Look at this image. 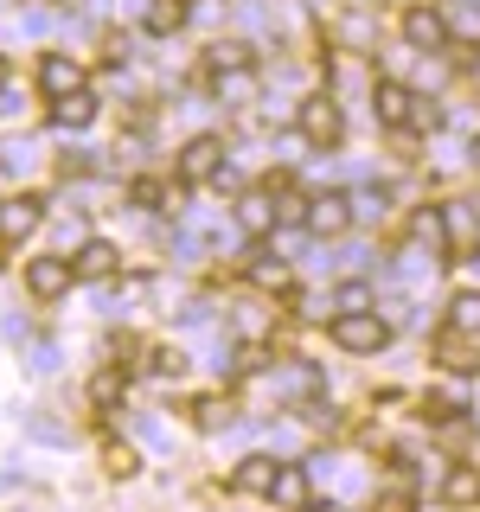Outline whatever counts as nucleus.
Returning <instances> with one entry per match:
<instances>
[{
  "label": "nucleus",
  "instance_id": "obj_1",
  "mask_svg": "<svg viewBox=\"0 0 480 512\" xmlns=\"http://www.w3.org/2000/svg\"><path fill=\"white\" fill-rule=\"evenodd\" d=\"M391 340V320L378 308H359V314H333V346L340 352H378Z\"/></svg>",
  "mask_w": 480,
  "mask_h": 512
},
{
  "label": "nucleus",
  "instance_id": "obj_2",
  "mask_svg": "<svg viewBox=\"0 0 480 512\" xmlns=\"http://www.w3.org/2000/svg\"><path fill=\"white\" fill-rule=\"evenodd\" d=\"M295 122H301V141H308V148H340V135H346V116H340V103H333L327 90L308 96Z\"/></svg>",
  "mask_w": 480,
  "mask_h": 512
},
{
  "label": "nucleus",
  "instance_id": "obj_3",
  "mask_svg": "<svg viewBox=\"0 0 480 512\" xmlns=\"http://www.w3.org/2000/svg\"><path fill=\"white\" fill-rule=\"evenodd\" d=\"M218 173H224V141L218 135H192L180 148V180L186 186H212Z\"/></svg>",
  "mask_w": 480,
  "mask_h": 512
},
{
  "label": "nucleus",
  "instance_id": "obj_4",
  "mask_svg": "<svg viewBox=\"0 0 480 512\" xmlns=\"http://www.w3.org/2000/svg\"><path fill=\"white\" fill-rule=\"evenodd\" d=\"M71 282H77V263H71V256H32V263H26V288L39 301H58Z\"/></svg>",
  "mask_w": 480,
  "mask_h": 512
},
{
  "label": "nucleus",
  "instance_id": "obj_5",
  "mask_svg": "<svg viewBox=\"0 0 480 512\" xmlns=\"http://www.w3.org/2000/svg\"><path fill=\"white\" fill-rule=\"evenodd\" d=\"M410 109H416L410 84H397V77H378V84H372V116L384 128H410Z\"/></svg>",
  "mask_w": 480,
  "mask_h": 512
},
{
  "label": "nucleus",
  "instance_id": "obj_6",
  "mask_svg": "<svg viewBox=\"0 0 480 512\" xmlns=\"http://www.w3.org/2000/svg\"><path fill=\"white\" fill-rule=\"evenodd\" d=\"M308 231L314 237L352 231V199H346V192H314V199H308Z\"/></svg>",
  "mask_w": 480,
  "mask_h": 512
},
{
  "label": "nucleus",
  "instance_id": "obj_7",
  "mask_svg": "<svg viewBox=\"0 0 480 512\" xmlns=\"http://www.w3.org/2000/svg\"><path fill=\"white\" fill-rule=\"evenodd\" d=\"M45 218V199H32V192H20V199H0V244H20V237L39 231Z\"/></svg>",
  "mask_w": 480,
  "mask_h": 512
},
{
  "label": "nucleus",
  "instance_id": "obj_8",
  "mask_svg": "<svg viewBox=\"0 0 480 512\" xmlns=\"http://www.w3.org/2000/svg\"><path fill=\"white\" fill-rule=\"evenodd\" d=\"M39 90L52 96V103H58V96H71V90H84V64H77L71 52H45L39 58Z\"/></svg>",
  "mask_w": 480,
  "mask_h": 512
},
{
  "label": "nucleus",
  "instance_id": "obj_9",
  "mask_svg": "<svg viewBox=\"0 0 480 512\" xmlns=\"http://www.w3.org/2000/svg\"><path fill=\"white\" fill-rule=\"evenodd\" d=\"M404 39L416 45V52H442V45H448L442 7H410V13H404Z\"/></svg>",
  "mask_w": 480,
  "mask_h": 512
},
{
  "label": "nucleus",
  "instance_id": "obj_10",
  "mask_svg": "<svg viewBox=\"0 0 480 512\" xmlns=\"http://www.w3.org/2000/svg\"><path fill=\"white\" fill-rule=\"evenodd\" d=\"M276 192H244V199H237V231H250V237H269L276 231Z\"/></svg>",
  "mask_w": 480,
  "mask_h": 512
},
{
  "label": "nucleus",
  "instance_id": "obj_11",
  "mask_svg": "<svg viewBox=\"0 0 480 512\" xmlns=\"http://www.w3.org/2000/svg\"><path fill=\"white\" fill-rule=\"evenodd\" d=\"M71 263H77V282H103V276H116V269H122V250L103 244V237H90V244L77 250Z\"/></svg>",
  "mask_w": 480,
  "mask_h": 512
},
{
  "label": "nucleus",
  "instance_id": "obj_12",
  "mask_svg": "<svg viewBox=\"0 0 480 512\" xmlns=\"http://www.w3.org/2000/svg\"><path fill=\"white\" fill-rule=\"evenodd\" d=\"M269 500L282 512H308V468L301 461H282L276 468V487H269Z\"/></svg>",
  "mask_w": 480,
  "mask_h": 512
},
{
  "label": "nucleus",
  "instance_id": "obj_13",
  "mask_svg": "<svg viewBox=\"0 0 480 512\" xmlns=\"http://www.w3.org/2000/svg\"><path fill=\"white\" fill-rule=\"evenodd\" d=\"M276 468H282L276 455H244V461H237V474H231V487L237 493H269V487H276Z\"/></svg>",
  "mask_w": 480,
  "mask_h": 512
},
{
  "label": "nucleus",
  "instance_id": "obj_14",
  "mask_svg": "<svg viewBox=\"0 0 480 512\" xmlns=\"http://www.w3.org/2000/svg\"><path fill=\"white\" fill-rule=\"evenodd\" d=\"M52 122H58V128H90V122H96V96H90V84L71 90V96H58V103H52Z\"/></svg>",
  "mask_w": 480,
  "mask_h": 512
},
{
  "label": "nucleus",
  "instance_id": "obj_15",
  "mask_svg": "<svg viewBox=\"0 0 480 512\" xmlns=\"http://www.w3.org/2000/svg\"><path fill=\"white\" fill-rule=\"evenodd\" d=\"M186 20H192V0H148V32H154V39L180 32Z\"/></svg>",
  "mask_w": 480,
  "mask_h": 512
},
{
  "label": "nucleus",
  "instance_id": "obj_16",
  "mask_svg": "<svg viewBox=\"0 0 480 512\" xmlns=\"http://www.w3.org/2000/svg\"><path fill=\"white\" fill-rule=\"evenodd\" d=\"M205 64H212V77H224V71H250V64H256V52H250L244 39H218L212 52H205Z\"/></svg>",
  "mask_w": 480,
  "mask_h": 512
},
{
  "label": "nucleus",
  "instance_id": "obj_17",
  "mask_svg": "<svg viewBox=\"0 0 480 512\" xmlns=\"http://www.w3.org/2000/svg\"><path fill=\"white\" fill-rule=\"evenodd\" d=\"M410 231H416V244H429V256H448V250H455V244H448V218L436 212V205H429V212H416Z\"/></svg>",
  "mask_w": 480,
  "mask_h": 512
},
{
  "label": "nucleus",
  "instance_id": "obj_18",
  "mask_svg": "<svg viewBox=\"0 0 480 512\" xmlns=\"http://www.w3.org/2000/svg\"><path fill=\"white\" fill-rule=\"evenodd\" d=\"M244 269H250L256 288H288V263H282V256H263V250H256Z\"/></svg>",
  "mask_w": 480,
  "mask_h": 512
},
{
  "label": "nucleus",
  "instance_id": "obj_19",
  "mask_svg": "<svg viewBox=\"0 0 480 512\" xmlns=\"http://www.w3.org/2000/svg\"><path fill=\"white\" fill-rule=\"evenodd\" d=\"M448 333H480V295H474V288L448 301Z\"/></svg>",
  "mask_w": 480,
  "mask_h": 512
},
{
  "label": "nucleus",
  "instance_id": "obj_20",
  "mask_svg": "<svg viewBox=\"0 0 480 512\" xmlns=\"http://www.w3.org/2000/svg\"><path fill=\"white\" fill-rule=\"evenodd\" d=\"M359 308H372V288H365V282H340V288H333V314H359Z\"/></svg>",
  "mask_w": 480,
  "mask_h": 512
},
{
  "label": "nucleus",
  "instance_id": "obj_21",
  "mask_svg": "<svg viewBox=\"0 0 480 512\" xmlns=\"http://www.w3.org/2000/svg\"><path fill=\"white\" fill-rule=\"evenodd\" d=\"M372 218H384V192H378V186L352 192V224H372Z\"/></svg>",
  "mask_w": 480,
  "mask_h": 512
},
{
  "label": "nucleus",
  "instance_id": "obj_22",
  "mask_svg": "<svg viewBox=\"0 0 480 512\" xmlns=\"http://www.w3.org/2000/svg\"><path fill=\"white\" fill-rule=\"evenodd\" d=\"M448 500H480V474L455 468V474H448Z\"/></svg>",
  "mask_w": 480,
  "mask_h": 512
},
{
  "label": "nucleus",
  "instance_id": "obj_23",
  "mask_svg": "<svg viewBox=\"0 0 480 512\" xmlns=\"http://www.w3.org/2000/svg\"><path fill=\"white\" fill-rule=\"evenodd\" d=\"M128 199H135V205H148V212H154V205L167 199V186H160V180H135V186H128Z\"/></svg>",
  "mask_w": 480,
  "mask_h": 512
},
{
  "label": "nucleus",
  "instance_id": "obj_24",
  "mask_svg": "<svg viewBox=\"0 0 480 512\" xmlns=\"http://www.w3.org/2000/svg\"><path fill=\"white\" fill-rule=\"evenodd\" d=\"M116 391H122V372H103V378L90 384V397H96V404H116Z\"/></svg>",
  "mask_w": 480,
  "mask_h": 512
},
{
  "label": "nucleus",
  "instance_id": "obj_25",
  "mask_svg": "<svg viewBox=\"0 0 480 512\" xmlns=\"http://www.w3.org/2000/svg\"><path fill=\"white\" fill-rule=\"evenodd\" d=\"M192 410H199V423H205V429H218V423H231V410H224V404H218V397H205V404H192Z\"/></svg>",
  "mask_w": 480,
  "mask_h": 512
},
{
  "label": "nucleus",
  "instance_id": "obj_26",
  "mask_svg": "<svg viewBox=\"0 0 480 512\" xmlns=\"http://www.w3.org/2000/svg\"><path fill=\"white\" fill-rule=\"evenodd\" d=\"M58 365V346H32V372H52Z\"/></svg>",
  "mask_w": 480,
  "mask_h": 512
},
{
  "label": "nucleus",
  "instance_id": "obj_27",
  "mask_svg": "<svg viewBox=\"0 0 480 512\" xmlns=\"http://www.w3.org/2000/svg\"><path fill=\"white\" fill-rule=\"evenodd\" d=\"M352 7H378V0H352Z\"/></svg>",
  "mask_w": 480,
  "mask_h": 512
},
{
  "label": "nucleus",
  "instance_id": "obj_28",
  "mask_svg": "<svg viewBox=\"0 0 480 512\" xmlns=\"http://www.w3.org/2000/svg\"><path fill=\"white\" fill-rule=\"evenodd\" d=\"M423 512H442V506H423Z\"/></svg>",
  "mask_w": 480,
  "mask_h": 512
}]
</instances>
